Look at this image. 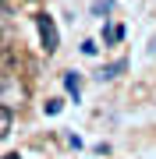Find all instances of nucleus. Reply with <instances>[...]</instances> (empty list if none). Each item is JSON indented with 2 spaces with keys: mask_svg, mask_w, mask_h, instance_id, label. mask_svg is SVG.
Listing matches in <instances>:
<instances>
[{
  "mask_svg": "<svg viewBox=\"0 0 156 159\" xmlns=\"http://www.w3.org/2000/svg\"><path fill=\"white\" fill-rule=\"evenodd\" d=\"M35 29H39L43 50L53 53V50H57V25H53V18H50V14H35Z\"/></svg>",
  "mask_w": 156,
  "mask_h": 159,
  "instance_id": "1",
  "label": "nucleus"
},
{
  "mask_svg": "<svg viewBox=\"0 0 156 159\" xmlns=\"http://www.w3.org/2000/svg\"><path fill=\"white\" fill-rule=\"evenodd\" d=\"M11 127H14V110L0 102V138H7V134H11Z\"/></svg>",
  "mask_w": 156,
  "mask_h": 159,
  "instance_id": "2",
  "label": "nucleus"
},
{
  "mask_svg": "<svg viewBox=\"0 0 156 159\" xmlns=\"http://www.w3.org/2000/svg\"><path fill=\"white\" fill-rule=\"evenodd\" d=\"M103 39L114 46V43H121L124 39V25H114V21H106V29H103Z\"/></svg>",
  "mask_w": 156,
  "mask_h": 159,
  "instance_id": "3",
  "label": "nucleus"
},
{
  "mask_svg": "<svg viewBox=\"0 0 156 159\" xmlns=\"http://www.w3.org/2000/svg\"><path fill=\"white\" fill-rule=\"evenodd\" d=\"M124 67H128V64H124V60H117V64H106V67H103V71H99V81H110V78H117V74H121Z\"/></svg>",
  "mask_w": 156,
  "mask_h": 159,
  "instance_id": "4",
  "label": "nucleus"
},
{
  "mask_svg": "<svg viewBox=\"0 0 156 159\" xmlns=\"http://www.w3.org/2000/svg\"><path fill=\"white\" fill-rule=\"evenodd\" d=\"M64 89H68L71 99H78V71H68V74H64Z\"/></svg>",
  "mask_w": 156,
  "mask_h": 159,
  "instance_id": "5",
  "label": "nucleus"
},
{
  "mask_svg": "<svg viewBox=\"0 0 156 159\" xmlns=\"http://www.w3.org/2000/svg\"><path fill=\"white\" fill-rule=\"evenodd\" d=\"M78 50H82V57H96V50H99V46H96V39H82Z\"/></svg>",
  "mask_w": 156,
  "mask_h": 159,
  "instance_id": "6",
  "label": "nucleus"
},
{
  "mask_svg": "<svg viewBox=\"0 0 156 159\" xmlns=\"http://www.w3.org/2000/svg\"><path fill=\"white\" fill-rule=\"evenodd\" d=\"M117 0H99V4L92 7V14H110V7H114Z\"/></svg>",
  "mask_w": 156,
  "mask_h": 159,
  "instance_id": "7",
  "label": "nucleus"
},
{
  "mask_svg": "<svg viewBox=\"0 0 156 159\" xmlns=\"http://www.w3.org/2000/svg\"><path fill=\"white\" fill-rule=\"evenodd\" d=\"M43 110H46L50 117H53V113H60V99H50V102H46V106H43Z\"/></svg>",
  "mask_w": 156,
  "mask_h": 159,
  "instance_id": "8",
  "label": "nucleus"
},
{
  "mask_svg": "<svg viewBox=\"0 0 156 159\" xmlns=\"http://www.w3.org/2000/svg\"><path fill=\"white\" fill-rule=\"evenodd\" d=\"M4 159H21V156H18V152H7V156H4Z\"/></svg>",
  "mask_w": 156,
  "mask_h": 159,
  "instance_id": "9",
  "label": "nucleus"
},
{
  "mask_svg": "<svg viewBox=\"0 0 156 159\" xmlns=\"http://www.w3.org/2000/svg\"><path fill=\"white\" fill-rule=\"evenodd\" d=\"M149 50H153V53H156V39H153V46H149Z\"/></svg>",
  "mask_w": 156,
  "mask_h": 159,
  "instance_id": "10",
  "label": "nucleus"
}]
</instances>
